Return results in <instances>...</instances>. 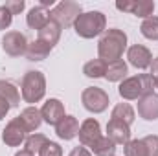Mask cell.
I'll use <instances>...</instances> for the list:
<instances>
[{"label":"cell","mask_w":158,"mask_h":156,"mask_svg":"<svg viewBox=\"0 0 158 156\" xmlns=\"http://www.w3.org/2000/svg\"><path fill=\"white\" fill-rule=\"evenodd\" d=\"M125 156H147V149L143 140H131L129 143H125Z\"/></svg>","instance_id":"cell-27"},{"label":"cell","mask_w":158,"mask_h":156,"mask_svg":"<svg viewBox=\"0 0 158 156\" xmlns=\"http://www.w3.org/2000/svg\"><path fill=\"white\" fill-rule=\"evenodd\" d=\"M40 116H42V121H46L48 125H53V127H55L63 117L66 116V114H64V105H63V101H59V99H55V97H50V99L42 105Z\"/></svg>","instance_id":"cell-12"},{"label":"cell","mask_w":158,"mask_h":156,"mask_svg":"<svg viewBox=\"0 0 158 156\" xmlns=\"http://www.w3.org/2000/svg\"><path fill=\"white\" fill-rule=\"evenodd\" d=\"M127 59L129 63L138 68V70H145V68H151L153 64V53L149 48H145L143 44H132L129 50H127Z\"/></svg>","instance_id":"cell-10"},{"label":"cell","mask_w":158,"mask_h":156,"mask_svg":"<svg viewBox=\"0 0 158 156\" xmlns=\"http://www.w3.org/2000/svg\"><path fill=\"white\" fill-rule=\"evenodd\" d=\"M79 127H81V125H79L77 117L64 116L57 125H55V134H57L61 140L68 142V140H74L79 134Z\"/></svg>","instance_id":"cell-15"},{"label":"cell","mask_w":158,"mask_h":156,"mask_svg":"<svg viewBox=\"0 0 158 156\" xmlns=\"http://www.w3.org/2000/svg\"><path fill=\"white\" fill-rule=\"evenodd\" d=\"M15 156H35V154L30 153V151H26V149H20L19 153H15Z\"/></svg>","instance_id":"cell-35"},{"label":"cell","mask_w":158,"mask_h":156,"mask_svg":"<svg viewBox=\"0 0 158 156\" xmlns=\"http://www.w3.org/2000/svg\"><path fill=\"white\" fill-rule=\"evenodd\" d=\"M50 22V11L42 6H33L28 15H26V24L31 28V30H37L40 31L46 24Z\"/></svg>","instance_id":"cell-16"},{"label":"cell","mask_w":158,"mask_h":156,"mask_svg":"<svg viewBox=\"0 0 158 156\" xmlns=\"http://www.w3.org/2000/svg\"><path fill=\"white\" fill-rule=\"evenodd\" d=\"M9 103L4 99V97H0V119H4V117L7 116V112H9Z\"/></svg>","instance_id":"cell-33"},{"label":"cell","mask_w":158,"mask_h":156,"mask_svg":"<svg viewBox=\"0 0 158 156\" xmlns=\"http://www.w3.org/2000/svg\"><path fill=\"white\" fill-rule=\"evenodd\" d=\"M151 77H153V83H155V88H158V57L153 59V64H151V74H149Z\"/></svg>","instance_id":"cell-32"},{"label":"cell","mask_w":158,"mask_h":156,"mask_svg":"<svg viewBox=\"0 0 158 156\" xmlns=\"http://www.w3.org/2000/svg\"><path fill=\"white\" fill-rule=\"evenodd\" d=\"M119 11H125V13H131L134 17H140V18H149L153 17V11H155V2L153 0H125V2H118L116 4Z\"/></svg>","instance_id":"cell-8"},{"label":"cell","mask_w":158,"mask_h":156,"mask_svg":"<svg viewBox=\"0 0 158 156\" xmlns=\"http://www.w3.org/2000/svg\"><path fill=\"white\" fill-rule=\"evenodd\" d=\"M77 136H79V142H81L83 147H92L101 138V125H99V121L94 119V117L85 119L81 123V127H79Z\"/></svg>","instance_id":"cell-11"},{"label":"cell","mask_w":158,"mask_h":156,"mask_svg":"<svg viewBox=\"0 0 158 156\" xmlns=\"http://www.w3.org/2000/svg\"><path fill=\"white\" fill-rule=\"evenodd\" d=\"M140 31L145 39L149 40H158V17H149L142 22Z\"/></svg>","instance_id":"cell-26"},{"label":"cell","mask_w":158,"mask_h":156,"mask_svg":"<svg viewBox=\"0 0 158 156\" xmlns=\"http://www.w3.org/2000/svg\"><path fill=\"white\" fill-rule=\"evenodd\" d=\"M0 97H4L9 103V107H19V103H20L19 88L15 84H11L9 81H2V79H0Z\"/></svg>","instance_id":"cell-22"},{"label":"cell","mask_w":158,"mask_h":156,"mask_svg":"<svg viewBox=\"0 0 158 156\" xmlns=\"http://www.w3.org/2000/svg\"><path fill=\"white\" fill-rule=\"evenodd\" d=\"M48 142H50V140H48L44 134L33 132V134H30V136L26 138V142H24V149L30 151V153H33V154H39V151L48 143Z\"/></svg>","instance_id":"cell-25"},{"label":"cell","mask_w":158,"mask_h":156,"mask_svg":"<svg viewBox=\"0 0 158 156\" xmlns=\"http://www.w3.org/2000/svg\"><path fill=\"white\" fill-rule=\"evenodd\" d=\"M107 136L116 145H125L131 142V127L119 119H110L107 123Z\"/></svg>","instance_id":"cell-13"},{"label":"cell","mask_w":158,"mask_h":156,"mask_svg":"<svg viewBox=\"0 0 158 156\" xmlns=\"http://www.w3.org/2000/svg\"><path fill=\"white\" fill-rule=\"evenodd\" d=\"M46 94V77L39 70H30L28 74H24L22 84H20V96L26 103L35 105Z\"/></svg>","instance_id":"cell-4"},{"label":"cell","mask_w":158,"mask_h":156,"mask_svg":"<svg viewBox=\"0 0 158 156\" xmlns=\"http://www.w3.org/2000/svg\"><path fill=\"white\" fill-rule=\"evenodd\" d=\"M26 48H28V40H26V35L20 31H7L2 37V50L11 57L24 55Z\"/></svg>","instance_id":"cell-9"},{"label":"cell","mask_w":158,"mask_h":156,"mask_svg":"<svg viewBox=\"0 0 158 156\" xmlns=\"http://www.w3.org/2000/svg\"><path fill=\"white\" fill-rule=\"evenodd\" d=\"M61 31H63V28H61L57 22H53V20L50 18V22L39 31L37 39L42 40V42H46L50 48H53V46L59 42V39H61Z\"/></svg>","instance_id":"cell-18"},{"label":"cell","mask_w":158,"mask_h":156,"mask_svg":"<svg viewBox=\"0 0 158 156\" xmlns=\"http://www.w3.org/2000/svg\"><path fill=\"white\" fill-rule=\"evenodd\" d=\"M50 51H52V48L46 42L37 39L33 42H28V48H26L24 55L28 57V61H42V59H46L50 55Z\"/></svg>","instance_id":"cell-19"},{"label":"cell","mask_w":158,"mask_h":156,"mask_svg":"<svg viewBox=\"0 0 158 156\" xmlns=\"http://www.w3.org/2000/svg\"><path fill=\"white\" fill-rule=\"evenodd\" d=\"M127 72H129L127 63H125L123 59H119V61H114V63L107 64L105 79H107V81H110V83H119V81L127 79Z\"/></svg>","instance_id":"cell-20"},{"label":"cell","mask_w":158,"mask_h":156,"mask_svg":"<svg viewBox=\"0 0 158 156\" xmlns=\"http://www.w3.org/2000/svg\"><path fill=\"white\" fill-rule=\"evenodd\" d=\"M90 151L96 156H114V153H116V143H114L109 136H101V138L90 147Z\"/></svg>","instance_id":"cell-23"},{"label":"cell","mask_w":158,"mask_h":156,"mask_svg":"<svg viewBox=\"0 0 158 156\" xmlns=\"http://www.w3.org/2000/svg\"><path fill=\"white\" fill-rule=\"evenodd\" d=\"M68 156H92V153L86 147H76V149H72V153Z\"/></svg>","instance_id":"cell-34"},{"label":"cell","mask_w":158,"mask_h":156,"mask_svg":"<svg viewBox=\"0 0 158 156\" xmlns=\"http://www.w3.org/2000/svg\"><path fill=\"white\" fill-rule=\"evenodd\" d=\"M81 13H83L81 4L74 2V0H63L50 11V18L53 22H57L61 28H70V26H74V22L77 20Z\"/></svg>","instance_id":"cell-5"},{"label":"cell","mask_w":158,"mask_h":156,"mask_svg":"<svg viewBox=\"0 0 158 156\" xmlns=\"http://www.w3.org/2000/svg\"><path fill=\"white\" fill-rule=\"evenodd\" d=\"M74 30L81 39H94L107 30V17L101 11L81 13L74 22Z\"/></svg>","instance_id":"cell-3"},{"label":"cell","mask_w":158,"mask_h":156,"mask_svg":"<svg viewBox=\"0 0 158 156\" xmlns=\"http://www.w3.org/2000/svg\"><path fill=\"white\" fill-rule=\"evenodd\" d=\"M26 138H28V130L22 125L20 117H13L2 132V140L7 147H19L20 143L26 142Z\"/></svg>","instance_id":"cell-7"},{"label":"cell","mask_w":158,"mask_h":156,"mask_svg":"<svg viewBox=\"0 0 158 156\" xmlns=\"http://www.w3.org/2000/svg\"><path fill=\"white\" fill-rule=\"evenodd\" d=\"M39 156H63V147L55 142H48L39 151Z\"/></svg>","instance_id":"cell-28"},{"label":"cell","mask_w":158,"mask_h":156,"mask_svg":"<svg viewBox=\"0 0 158 156\" xmlns=\"http://www.w3.org/2000/svg\"><path fill=\"white\" fill-rule=\"evenodd\" d=\"M145 149H147V156H158V136L156 134H149L143 138Z\"/></svg>","instance_id":"cell-29"},{"label":"cell","mask_w":158,"mask_h":156,"mask_svg":"<svg viewBox=\"0 0 158 156\" xmlns=\"http://www.w3.org/2000/svg\"><path fill=\"white\" fill-rule=\"evenodd\" d=\"M138 116L145 121L158 119V94H147L138 99Z\"/></svg>","instance_id":"cell-14"},{"label":"cell","mask_w":158,"mask_h":156,"mask_svg":"<svg viewBox=\"0 0 158 156\" xmlns=\"http://www.w3.org/2000/svg\"><path fill=\"white\" fill-rule=\"evenodd\" d=\"M110 119H119V121H123V123H127V125L131 127L132 121L136 119V112H134V109H132L129 103H118V105L112 109Z\"/></svg>","instance_id":"cell-21"},{"label":"cell","mask_w":158,"mask_h":156,"mask_svg":"<svg viewBox=\"0 0 158 156\" xmlns=\"http://www.w3.org/2000/svg\"><path fill=\"white\" fill-rule=\"evenodd\" d=\"M153 90H155V83L149 74H138V76L127 77L118 86L119 96L127 101H134V99H140L147 94H153Z\"/></svg>","instance_id":"cell-2"},{"label":"cell","mask_w":158,"mask_h":156,"mask_svg":"<svg viewBox=\"0 0 158 156\" xmlns=\"http://www.w3.org/2000/svg\"><path fill=\"white\" fill-rule=\"evenodd\" d=\"M13 22V15L11 11L6 7V6H0V31L2 30H7Z\"/></svg>","instance_id":"cell-30"},{"label":"cell","mask_w":158,"mask_h":156,"mask_svg":"<svg viewBox=\"0 0 158 156\" xmlns=\"http://www.w3.org/2000/svg\"><path fill=\"white\" fill-rule=\"evenodd\" d=\"M24 6H26L24 0H15V2H7V4H6V7L11 11V15H19V13L24 9Z\"/></svg>","instance_id":"cell-31"},{"label":"cell","mask_w":158,"mask_h":156,"mask_svg":"<svg viewBox=\"0 0 158 156\" xmlns=\"http://www.w3.org/2000/svg\"><path fill=\"white\" fill-rule=\"evenodd\" d=\"M39 6H42V7H46V6H53V0H40Z\"/></svg>","instance_id":"cell-36"},{"label":"cell","mask_w":158,"mask_h":156,"mask_svg":"<svg viewBox=\"0 0 158 156\" xmlns=\"http://www.w3.org/2000/svg\"><path fill=\"white\" fill-rule=\"evenodd\" d=\"M81 103H83V107L88 112L101 114V112H105L109 109L110 99H109V94L103 88H99V86H88L81 94Z\"/></svg>","instance_id":"cell-6"},{"label":"cell","mask_w":158,"mask_h":156,"mask_svg":"<svg viewBox=\"0 0 158 156\" xmlns=\"http://www.w3.org/2000/svg\"><path fill=\"white\" fill-rule=\"evenodd\" d=\"M125 50H127V33L118 30V28L107 30L98 42V55L107 64L119 61L123 57Z\"/></svg>","instance_id":"cell-1"},{"label":"cell","mask_w":158,"mask_h":156,"mask_svg":"<svg viewBox=\"0 0 158 156\" xmlns=\"http://www.w3.org/2000/svg\"><path fill=\"white\" fill-rule=\"evenodd\" d=\"M20 121H22V125L26 127V130L28 132H35L37 129L40 127V123H42V116H40V110L37 107H33V105H30V107H26L22 112H20Z\"/></svg>","instance_id":"cell-17"},{"label":"cell","mask_w":158,"mask_h":156,"mask_svg":"<svg viewBox=\"0 0 158 156\" xmlns=\"http://www.w3.org/2000/svg\"><path fill=\"white\" fill-rule=\"evenodd\" d=\"M105 72H107V63L101 59H92L83 66V74L90 79L105 77Z\"/></svg>","instance_id":"cell-24"}]
</instances>
